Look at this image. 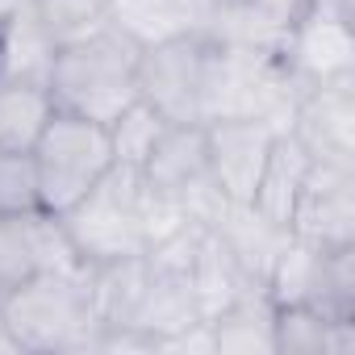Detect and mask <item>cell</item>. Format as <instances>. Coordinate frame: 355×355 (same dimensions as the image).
I'll use <instances>...</instances> for the list:
<instances>
[{
  "mask_svg": "<svg viewBox=\"0 0 355 355\" xmlns=\"http://www.w3.org/2000/svg\"><path fill=\"white\" fill-rule=\"evenodd\" d=\"M138 51L121 30L105 26L71 46H59L55 71H51V96L55 109L80 113L88 121L109 125L125 105L138 101Z\"/></svg>",
  "mask_w": 355,
  "mask_h": 355,
  "instance_id": "6da1fadb",
  "label": "cell"
},
{
  "mask_svg": "<svg viewBox=\"0 0 355 355\" xmlns=\"http://www.w3.org/2000/svg\"><path fill=\"white\" fill-rule=\"evenodd\" d=\"M0 313L21 343V355L92 351L96 322L88 309V276L34 272L0 293Z\"/></svg>",
  "mask_w": 355,
  "mask_h": 355,
  "instance_id": "7a4b0ae2",
  "label": "cell"
},
{
  "mask_svg": "<svg viewBox=\"0 0 355 355\" xmlns=\"http://www.w3.org/2000/svg\"><path fill=\"white\" fill-rule=\"evenodd\" d=\"M76 251L84 263H109L130 259L146 251L142 234V171L113 163L101 180L67 209L59 214Z\"/></svg>",
  "mask_w": 355,
  "mask_h": 355,
  "instance_id": "3957f363",
  "label": "cell"
},
{
  "mask_svg": "<svg viewBox=\"0 0 355 355\" xmlns=\"http://www.w3.org/2000/svg\"><path fill=\"white\" fill-rule=\"evenodd\" d=\"M30 155L38 167V201L46 214H67L113 167L109 130L67 109H55Z\"/></svg>",
  "mask_w": 355,
  "mask_h": 355,
  "instance_id": "277c9868",
  "label": "cell"
},
{
  "mask_svg": "<svg viewBox=\"0 0 355 355\" xmlns=\"http://www.w3.org/2000/svg\"><path fill=\"white\" fill-rule=\"evenodd\" d=\"M280 63L301 88L355 80V30L338 5H309L280 38Z\"/></svg>",
  "mask_w": 355,
  "mask_h": 355,
  "instance_id": "5b68a950",
  "label": "cell"
},
{
  "mask_svg": "<svg viewBox=\"0 0 355 355\" xmlns=\"http://www.w3.org/2000/svg\"><path fill=\"white\" fill-rule=\"evenodd\" d=\"M201 67L205 34L167 38L138 51V101H146L163 121H201Z\"/></svg>",
  "mask_w": 355,
  "mask_h": 355,
  "instance_id": "8992f818",
  "label": "cell"
},
{
  "mask_svg": "<svg viewBox=\"0 0 355 355\" xmlns=\"http://www.w3.org/2000/svg\"><path fill=\"white\" fill-rule=\"evenodd\" d=\"M288 234L318 251L355 247V167L318 159L309 163L288 214Z\"/></svg>",
  "mask_w": 355,
  "mask_h": 355,
  "instance_id": "52a82bcc",
  "label": "cell"
},
{
  "mask_svg": "<svg viewBox=\"0 0 355 355\" xmlns=\"http://www.w3.org/2000/svg\"><path fill=\"white\" fill-rule=\"evenodd\" d=\"M288 134L309 150V159L355 167V80L305 88L293 105Z\"/></svg>",
  "mask_w": 355,
  "mask_h": 355,
  "instance_id": "ba28073f",
  "label": "cell"
},
{
  "mask_svg": "<svg viewBox=\"0 0 355 355\" xmlns=\"http://www.w3.org/2000/svg\"><path fill=\"white\" fill-rule=\"evenodd\" d=\"M276 125L255 117H226L205 125V150H209V175L234 205H251V193L259 184V171L268 163V150L276 142Z\"/></svg>",
  "mask_w": 355,
  "mask_h": 355,
  "instance_id": "9c48e42d",
  "label": "cell"
},
{
  "mask_svg": "<svg viewBox=\"0 0 355 355\" xmlns=\"http://www.w3.org/2000/svg\"><path fill=\"white\" fill-rule=\"evenodd\" d=\"M214 0H109V26L134 46H155L167 38L205 34Z\"/></svg>",
  "mask_w": 355,
  "mask_h": 355,
  "instance_id": "30bf717a",
  "label": "cell"
},
{
  "mask_svg": "<svg viewBox=\"0 0 355 355\" xmlns=\"http://www.w3.org/2000/svg\"><path fill=\"white\" fill-rule=\"evenodd\" d=\"M55 59H59V42L26 0L0 13V80L51 84Z\"/></svg>",
  "mask_w": 355,
  "mask_h": 355,
  "instance_id": "8fae6325",
  "label": "cell"
},
{
  "mask_svg": "<svg viewBox=\"0 0 355 355\" xmlns=\"http://www.w3.org/2000/svg\"><path fill=\"white\" fill-rule=\"evenodd\" d=\"M276 355H355V318H330L318 305H276Z\"/></svg>",
  "mask_w": 355,
  "mask_h": 355,
  "instance_id": "7c38bea8",
  "label": "cell"
},
{
  "mask_svg": "<svg viewBox=\"0 0 355 355\" xmlns=\"http://www.w3.org/2000/svg\"><path fill=\"white\" fill-rule=\"evenodd\" d=\"M150 189L175 193L180 197L193 180L209 171V150H205V125L201 121H167L155 150L138 167Z\"/></svg>",
  "mask_w": 355,
  "mask_h": 355,
  "instance_id": "4fadbf2b",
  "label": "cell"
},
{
  "mask_svg": "<svg viewBox=\"0 0 355 355\" xmlns=\"http://www.w3.org/2000/svg\"><path fill=\"white\" fill-rule=\"evenodd\" d=\"M146 284H150V268H146L142 255L92 263L88 268V309H92L96 330L130 326L134 313H138V305H142Z\"/></svg>",
  "mask_w": 355,
  "mask_h": 355,
  "instance_id": "5bb4252c",
  "label": "cell"
},
{
  "mask_svg": "<svg viewBox=\"0 0 355 355\" xmlns=\"http://www.w3.org/2000/svg\"><path fill=\"white\" fill-rule=\"evenodd\" d=\"M309 163H313L309 150L288 130H280L276 142H272V150H268V163L259 171V184L251 193V209L263 214L272 226H284L288 230V214H293V201H297V193L305 184Z\"/></svg>",
  "mask_w": 355,
  "mask_h": 355,
  "instance_id": "9a60e30c",
  "label": "cell"
},
{
  "mask_svg": "<svg viewBox=\"0 0 355 355\" xmlns=\"http://www.w3.org/2000/svg\"><path fill=\"white\" fill-rule=\"evenodd\" d=\"M247 288H263V284H255V280L239 268V259L230 255V247L218 239V230H209L205 243H201V251H197V259H193V268H189V293H193L201 318H205V322L218 318V313H222L226 305H234Z\"/></svg>",
  "mask_w": 355,
  "mask_h": 355,
  "instance_id": "2e32d148",
  "label": "cell"
},
{
  "mask_svg": "<svg viewBox=\"0 0 355 355\" xmlns=\"http://www.w3.org/2000/svg\"><path fill=\"white\" fill-rule=\"evenodd\" d=\"M218 239L230 247V255L239 259V268L268 288V272L280 255V247L288 243V230L284 226H272L263 214H255L251 205H230L222 218H218Z\"/></svg>",
  "mask_w": 355,
  "mask_h": 355,
  "instance_id": "e0dca14e",
  "label": "cell"
},
{
  "mask_svg": "<svg viewBox=\"0 0 355 355\" xmlns=\"http://www.w3.org/2000/svg\"><path fill=\"white\" fill-rule=\"evenodd\" d=\"M272 297L268 288H247L234 305H226L218 318H209L214 351L218 355H276L272 343Z\"/></svg>",
  "mask_w": 355,
  "mask_h": 355,
  "instance_id": "ac0fdd59",
  "label": "cell"
},
{
  "mask_svg": "<svg viewBox=\"0 0 355 355\" xmlns=\"http://www.w3.org/2000/svg\"><path fill=\"white\" fill-rule=\"evenodd\" d=\"M51 117H55V96L46 84L0 80V150L30 155Z\"/></svg>",
  "mask_w": 355,
  "mask_h": 355,
  "instance_id": "d6986e66",
  "label": "cell"
},
{
  "mask_svg": "<svg viewBox=\"0 0 355 355\" xmlns=\"http://www.w3.org/2000/svg\"><path fill=\"white\" fill-rule=\"evenodd\" d=\"M322 268H326V251H318V247L288 234V243L280 247V255H276V263L268 272L272 305H318Z\"/></svg>",
  "mask_w": 355,
  "mask_h": 355,
  "instance_id": "ffe728a7",
  "label": "cell"
},
{
  "mask_svg": "<svg viewBox=\"0 0 355 355\" xmlns=\"http://www.w3.org/2000/svg\"><path fill=\"white\" fill-rule=\"evenodd\" d=\"M193 322H201V309H197V301H193V293H189V280L150 276V284H146V293H142V305H138V313H134L130 326L142 330L150 343H159V338L184 330V326H193Z\"/></svg>",
  "mask_w": 355,
  "mask_h": 355,
  "instance_id": "44dd1931",
  "label": "cell"
},
{
  "mask_svg": "<svg viewBox=\"0 0 355 355\" xmlns=\"http://www.w3.org/2000/svg\"><path fill=\"white\" fill-rule=\"evenodd\" d=\"M163 125H167V121H163L146 101L125 105V109L105 125V130H109V146H113V163H121V167H142L146 155L155 150Z\"/></svg>",
  "mask_w": 355,
  "mask_h": 355,
  "instance_id": "7402d4cb",
  "label": "cell"
},
{
  "mask_svg": "<svg viewBox=\"0 0 355 355\" xmlns=\"http://www.w3.org/2000/svg\"><path fill=\"white\" fill-rule=\"evenodd\" d=\"M59 46H71L109 26V0H26Z\"/></svg>",
  "mask_w": 355,
  "mask_h": 355,
  "instance_id": "603a6c76",
  "label": "cell"
},
{
  "mask_svg": "<svg viewBox=\"0 0 355 355\" xmlns=\"http://www.w3.org/2000/svg\"><path fill=\"white\" fill-rule=\"evenodd\" d=\"M205 234H209V226H201V222H184L180 230H171V234L155 239V243L142 251L150 276H175V280H189V268H193V259H197Z\"/></svg>",
  "mask_w": 355,
  "mask_h": 355,
  "instance_id": "cb8c5ba5",
  "label": "cell"
},
{
  "mask_svg": "<svg viewBox=\"0 0 355 355\" xmlns=\"http://www.w3.org/2000/svg\"><path fill=\"white\" fill-rule=\"evenodd\" d=\"M34 209H42L34 155H26V150H0V218L34 214Z\"/></svg>",
  "mask_w": 355,
  "mask_h": 355,
  "instance_id": "d4e9b609",
  "label": "cell"
},
{
  "mask_svg": "<svg viewBox=\"0 0 355 355\" xmlns=\"http://www.w3.org/2000/svg\"><path fill=\"white\" fill-rule=\"evenodd\" d=\"M34 243H30V214L0 218V293H9L26 276H34Z\"/></svg>",
  "mask_w": 355,
  "mask_h": 355,
  "instance_id": "484cf974",
  "label": "cell"
},
{
  "mask_svg": "<svg viewBox=\"0 0 355 355\" xmlns=\"http://www.w3.org/2000/svg\"><path fill=\"white\" fill-rule=\"evenodd\" d=\"M155 351H171V355L205 351V355H218V351H214V330H209V322H205V318H201V322H193V326H184V330H175V334H167V338H159V343H155Z\"/></svg>",
  "mask_w": 355,
  "mask_h": 355,
  "instance_id": "4316f807",
  "label": "cell"
},
{
  "mask_svg": "<svg viewBox=\"0 0 355 355\" xmlns=\"http://www.w3.org/2000/svg\"><path fill=\"white\" fill-rule=\"evenodd\" d=\"M247 5H251V9H259L272 26L288 30V26H293V21H297L309 5H313V0H247Z\"/></svg>",
  "mask_w": 355,
  "mask_h": 355,
  "instance_id": "83f0119b",
  "label": "cell"
},
{
  "mask_svg": "<svg viewBox=\"0 0 355 355\" xmlns=\"http://www.w3.org/2000/svg\"><path fill=\"white\" fill-rule=\"evenodd\" d=\"M0 355H21V343H17V334L9 330L5 313H0Z\"/></svg>",
  "mask_w": 355,
  "mask_h": 355,
  "instance_id": "f1b7e54d",
  "label": "cell"
}]
</instances>
